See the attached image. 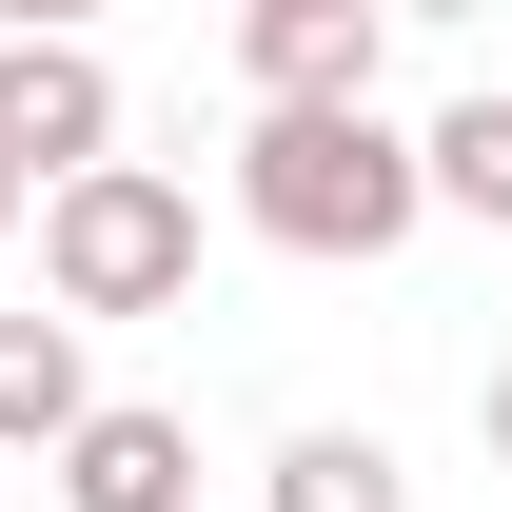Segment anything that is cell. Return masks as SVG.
<instances>
[{
  "label": "cell",
  "mask_w": 512,
  "mask_h": 512,
  "mask_svg": "<svg viewBox=\"0 0 512 512\" xmlns=\"http://www.w3.org/2000/svg\"><path fill=\"white\" fill-rule=\"evenodd\" d=\"M493 473H512V375H493Z\"/></svg>",
  "instance_id": "10"
},
{
  "label": "cell",
  "mask_w": 512,
  "mask_h": 512,
  "mask_svg": "<svg viewBox=\"0 0 512 512\" xmlns=\"http://www.w3.org/2000/svg\"><path fill=\"white\" fill-rule=\"evenodd\" d=\"M20 197H40V178H20V158H0V237H20Z\"/></svg>",
  "instance_id": "9"
},
{
  "label": "cell",
  "mask_w": 512,
  "mask_h": 512,
  "mask_svg": "<svg viewBox=\"0 0 512 512\" xmlns=\"http://www.w3.org/2000/svg\"><path fill=\"white\" fill-rule=\"evenodd\" d=\"M414 178H434L453 217H493V237H512V79H473V99L414 138Z\"/></svg>",
  "instance_id": "7"
},
{
  "label": "cell",
  "mask_w": 512,
  "mask_h": 512,
  "mask_svg": "<svg viewBox=\"0 0 512 512\" xmlns=\"http://www.w3.org/2000/svg\"><path fill=\"white\" fill-rule=\"evenodd\" d=\"M60 512H197V434L158 414V394H99L60 453Z\"/></svg>",
  "instance_id": "5"
},
{
  "label": "cell",
  "mask_w": 512,
  "mask_h": 512,
  "mask_svg": "<svg viewBox=\"0 0 512 512\" xmlns=\"http://www.w3.org/2000/svg\"><path fill=\"white\" fill-rule=\"evenodd\" d=\"M237 217L276 256H394L434 217V178H414V138H394L375 99H335V119H256L237 138Z\"/></svg>",
  "instance_id": "1"
},
{
  "label": "cell",
  "mask_w": 512,
  "mask_h": 512,
  "mask_svg": "<svg viewBox=\"0 0 512 512\" xmlns=\"http://www.w3.org/2000/svg\"><path fill=\"white\" fill-rule=\"evenodd\" d=\"M40 296L60 316H178L197 296V197L158 158H99V178L40 197Z\"/></svg>",
  "instance_id": "2"
},
{
  "label": "cell",
  "mask_w": 512,
  "mask_h": 512,
  "mask_svg": "<svg viewBox=\"0 0 512 512\" xmlns=\"http://www.w3.org/2000/svg\"><path fill=\"white\" fill-rule=\"evenodd\" d=\"M256 512H414V493H394V453H375V434H296Z\"/></svg>",
  "instance_id": "8"
},
{
  "label": "cell",
  "mask_w": 512,
  "mask_h": 512,
  "mask_svg": "<svg viewBox=\"0 0 512 512\" xmlns=\"http://www.w3.org/2000/svg\"><path fill=\"white\" fill-rule=\"evenodd\" d=\"M99 375H79V316H0V453H79Z\"/></svg>",
  "instance_id": "6"
},
{
  "label": "cell",
  "mask_w": 512,
  "mask_h": 512,
  "mask_svg": "<svg viewBox=\"0 0 512 512\" xmlns=\"http://www.w3.org/2000/svg\"><path fill=\"white\" fill-rule=\"evenodd\" d=\"M375 60H394V20H375V0H256V20H237L256 119H335V99H375Z\"/></svg>",
  "instance_id": "3"
},
{
  "label": "cell",
  "mask_w": 512,
  "mask_h": 512,
  "mask_svg": "<svg viewBox=\"0 0 512 512\" xmlns=\"http://www.w3.org/2000/svg\"><path fill=\"white\" fill-rule=\"evenodd\" d=\"M99 138H119V79L79 60V40H40V20H20V40H0V158L60 197V178H99Z\"/></svg>",
  "instance_id": "4"
}]
</instances>
